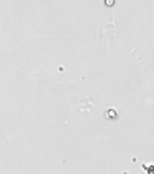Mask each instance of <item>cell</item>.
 Masks as SVG:
<instances>
[]
</instances>
